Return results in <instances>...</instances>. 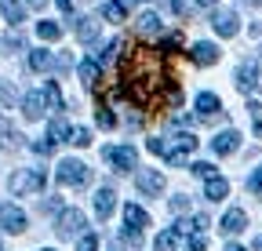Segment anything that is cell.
Returning a JSON list of instances; mask_svg holds the SVG:
<instances>
[{
	"mask_svg": "<svg viewBox=\"0 0 262 251\" xmlns=\"http://www.w3.org/2000/svg\"><path fill=\"white\" fill-rule=\"evenodd\" d=\"M55 233L66 240V237H84V211L80 208H66L55 222Z\"/></svg>",
	"mask_w": 262,
	"mask_h": 251,
	"instance_id": "3957f363",
	"label": "cell"
},
{
	"mask_svg": "<svg viewBox=\"0 0 262 251\" xmlns=\"http://www.w3.org/2000/svg\"><path fill=\"white\" fill-rule=\"evenodd\" d=\"M0 226L8 233H22L26 230V211L18 204H0Z\"/></svg>",
	"mask_w": 262,
	"mask_h": 251,
	"instance_id": "5b68a950",
	"label": "cell"
},
{
	"mask_svg": "<svg viewBox=\"0 0 262 251\" xmlns=\"http://www.w3.org/2000/svg\"><path fill=\"white\" fill-rule=\"evenodd\" d=\"M124 240H127V244H142V233H139V230H124Z\"/></svg>",
	"mask_w": 262,
	"mask_h": 251,
	"instance_id": "ab89813d",
	"label": "cell"
},
{
	"mask_svg": "<svg viewBox=\"0 0 262 251\" xmlns=\"http://www.w3.org/2000/svg\"><path fill=\"white\" fill-rule=\"evenodd\" d=\"M204 197H208V200H226V197H229V182H226L222 175L208 178V182H204Z\"/></svg>",
	"mask_w": 262,
	"mask_h": 251,
	"instance_id": "e0dca14e",
	"label": "cell"
},
{
	"mask_svg": "<svg viewBox=\"0 0 262 251\" xmlns=\"http://www.w3.org/2000/svg\"><path fill=\"white\" fill-rule=\"evenodd\" d=\"M175 244H179V233H175V230L160 233V237L153 240V247H157V251H175Z\"/></svg>",
	"mask_w": 262,
	"mask_h": 251,
	"instance_id": "d4e9b609",
	"label": "cell"
},
{
	"mask_svg": "<svg viewBox=\"0 0 262 251\" xmlns=\"http://www.w3.org/2000/svg\"><path fill=\"white\" fill-rule=\"evenodd\" d=\"M18 131L11 128V124H0V149H18Z\"/></svg>",
	"mask_w": 262,
	"mask_h": 251,
	"instance_id": "7402d4cb",
	"label": "cell"
},
{
	"mask_svg": "<svg viewBox=\"0 0 262 251\" xmlns=\"http://www.w3.org/2000/svg\"><path fill=\"white\" fill-rule=\"evenodd\" d=\"M255 135H258V139H262V120H255Z\"/></svg>",
	"mask_w": 262,
	"mask_h": 251,
	"instance_id": "c3c4849f",
	"label": "cell"
},
{
	"mask_svg": "<svg viewBox=\"0 0 262 251\" xmlns=\"http://www.w3.org/2000/svg\"><path fill=\"white\" fill-rule=\"evenodd\" d=\"M171 8H175L179 15H186V0H171Z\"/></svg>",
	"mask_w": 262,
	"mask_h": 251,
	"instance_id": "b9f144b4",
	"label": "cell"
},
{
	"mask_svg": "<svg viewBox=\"0 0 262 251\" xmlns=\"http://www.w3.org/2000/svg\"><path fill=\"white\" fill-rule=\"evenodd\" d=\"M186 208H189V200H186V197H175V200H171V211H175V215H182Z\"/></svg>",
	"mask_w": 262,
	"mask_h": 251,
	"instance_id": "f35d334b",
	"label": "cell"
},
{
	"mask_svg": "<svg viewBox=\"0 0 262 251\" xmlns=\"http://www.w3.org/2000/svg\"><path fill=\"white\" fill-rule=\"evenodd\" d=\"M196 4H201V8H215V4H219V0H196Z\"/></svg>",
	"mask_w": 262,
	"mask_h": 251,
	"instance_id": "7dc6e473",
	"label": "cell"
},
{
	"mask_svg": "<svg viewBox=\"0 0 262 251\" xmlns=\"http://www.w3.org/2000/svg\"><path fill=\"white\" fill-rule=\"evenodd\" d=\"M248 186H251V193H255V197H262V168H255V175H251Z\"/></svg>",
	"mask_w": 262,
	"mask_h": 251,
	"instance_id": "e575fe53",
	"label": "cell"
},
{
	"mask_svg": "<svg viewBox=\"0 0 262 251\" xmlns=\"http://www.w3.org/2000/svg\"><path fill=\"white\" fill-rule=\"evenodd\" d=\"M146 149H149V153H168V146H164L160 139H149V142H146Z\"/></svg>",
	"mask_w": 262,
	"mask_h": 251,
	"instance_id": "74e56055",
	"label": "cell"
},
{
	"mask_svg": "<svg viewBox=\"0 0 262 251\" xmlns=\"http://www.w3.org/2000/svg\"><path fill=\"white\" fill-rule=\"evenodd\" d=\"M237 87L244 91V95H251V91L258 87V66L255 62H241L237 66Z\"/></svg>",
	"mask_w": 262,
	"mask_h": 251,
	"instance_id": "30bf717a",
	"label": "cell"
},
{
	"mask_svg": "<svg viewBox=\"0 0 262 251\" xmlns=\"http://www.w3.org/2000/svg\"><path fill=\"white\" fill-rule=\"evenodd\" d=\"M0 99H4V102H15V91H11V84H0Z\"/></svg>",
	"mask_w": 262,
	"mask_h": 251,
	"instance_id": "60d3db41",
	"label": "cell"
},
{
	"mask_svg": "<svg viewBox=\"0 0 262 251\" xmlns=\"http://www.w3.org/2000/svg\"><path fill=\"white\" fill-rule=\"evenodd\" d=\"M211 26H215V33L219 37H237V11H215L211 15Z\"/></svg>",
	"mask_w": 262,
	"mask_h": 251,
	"instance_id": "9c48e42d",
	"label": "cell"
},
{
	"mask_svg": "<svg viewBox=\"0 0 262 251\" xmlns=\"http://www.w3.org/2000/svg\"><path fill=\"white\" fill-rule=\"evenodd\" d=\"M139 33H146V37H157L160 33V18L153 11H142L139 15Z\"/></svg>",
	"mask_w": 262,
	"mask_h": 251,
	"instance_id": "44dd1931",
	"label": "cell"
},
{
	"mask_svg": "<svg viewBox=\"0 0 262 251\" xmlns=\"http://www.w3.org/2000/svg\"><path fill=\"white\" fill-rule=\"evenodd\" d=\"M77 251H98V237H95V233H84V237L77 240Z\"/></svg>",
	"mask_w": 262,
	"mask_h": 251,
	"instance_id": "4dcf8cb0",
	"label": "cell"
},
{
	"mask_svg": "<svg viewBox=\"0 0 262 251\" xmlns=\"http://www.w3.org/2000/svg\"><path fill=\"white\" fill-rule=\"evenodd\" d=\"M70 142H73L77 149H84V146H91V131H88V128H73V131H70Z\"/></svg>",
	"mask_w": 262,
	"mask_h": 251,
	"instance_id": "f1b7e54d",
	"label": "cell"
},
{
	"mask_svg": "<svg viewBox=\"0 0 262 251\" xmlns=\"http://www.w3.org/2000/svg\"><path fill=\"white\" fill-rule=\"evenodd\" d=\"M26 4H29V8H44V4H48V0H26Z\"/></svg>",
	"mask_w": 262,
	"mask_h": 251,
	"instance_id": "bcb514c9",
	"label": "cell"
},
{
	"mask_svg": "<svg viewBox=\"0 0 262 251\" xmlns=\"http://www.w3.org/2000/svg\"><path fill=\"white\" fill-rule=\"evenodd\" d=\"M117 4H120V8L127 11V8H135V4H139V0H117Z\"/></svg>",
	"mask_w": 262,
	"mask_h": 251,
	"instance_id": "ee69618b",
	"label": "cell"
},
{
	"mask_svg": "<svg viewBox=\"0 0 262 251\" xmlns=\"http://www.w3.org/2000/svg\"><path fill=\"white\" fill-rule=\"evenodd\" d=\"M37 37H40V40H58V37H62V26H58V22H40V26H37Z\"/></svg>",
	"mask_w": 262,
	"mask_h": 251,
	"instance_id": "cb8c5ba5",
	"label": "cell"
},
{
	"mask_svg": "<svg viewBox=\"0 0 262 251\" xmlns=\"http://www.w3.org/2000/svg\"><path fill=\"white\" fill-rule=\"evenodd\" d=\"M77 40H84V44H91V40H98V18H77Z\"/></svg>",
	"mask_w": 262,
	"mask_h": 251,
	"instance_id": "ac0fdd59",
	"label": "cell"
},
{
	"mask_svg": "<svg viewBox=\"0 0 262 251\" xmlns=\"http://www.w3.org/2000/svg\"><path fill=\"white\" fill-rule=\"evenodd\" d=\"M179 48H182V33H168L160 40V55H175Z\"/></svg>",
	"mask_w": 262,
	"mask_h": 251,
	"instance_id": "484cf974",
	"label": "cell"
},
{
	"mask_svg": "<svg viewBox=\"0 0 262 251\" xmlns=\"http://www.w3.org/2000/svg\"><path fill=\"white\" fill-rule=\"evenodd\" d=\"M237 146H241V131H219L215 135V142H211V149L219 153V156H229V153H237Z\"/></svg>",
	"mask_w": 262,
	"mask_h": 251,
	"instance_id": "8fae6325",
	"label": "cell"
},
{
	"mask_svg": "<svg viewBox=\"0 0 262 251\" xmlns=\"http://www.w3.org/2000/svg\"><path fill=\"white\" fill-rule=\"evenodd\" d=\"M135 182H139V190H142V193H149V197L164 193V175H160V171H153V168H142Z\"/></svg>",
	"mask_w": 262,
	"mask_h": 251,
	"instance_id": "ba28073f",
	"label": "cell"
},
{
	"mask_svg": "<svg viewBox=\"0 0 262 251\" xmlns=\"http://www.w3.org/2000/svg\"><path fill=\"white\" fill-rule=\"evenodd\" d=\"M40 251H51V247H40Z\"/></svg>",
	"mask_w": 262,
	"mask_h": 251,
	"instance_id": "816d5d0a",
	"label": "cell"
},
{
	"mask_svg": "<svg viewBox=\"0 0 262 251\" xmlns=\"http://www.w3.org/2000/svg\"><path fill=\"white\" fill-rule=\"evenodd\" d=\"M77 70H80V80H84L88 87H98V80H102V66H98L95 58H84Z\"/></svg>",
	"mask_w": 262,
	"mask_h": 251,
	"instance_id": "9a60e30c",
	"label": "cell"
},
{
	"mask_svg": "<svg viewBox=\"0 0 262 251\" xmlns=\"http://www.w3.org/2000/svg\"><path fill=\"white\" fill-rule=\"evenodd\" d=\"M98 128H106V131H110V128H117V117H113L110 109H98Z\"/></svg>",
	"mask_w": 262,
	"mask_h": 251,
	"instance_id": "d6a6232c",
	"label": "cell"
},
{
	"mask_svg": "<svg viewBox=\"0 0 262 251\" xmlns=\"http://www.w3.org/2000/svg\"><path fill=\"white\" fill-rule=\"evenodd\" d=\"M175 149H179V153H193V149H196V139H193L189 131H182V135H175Z\"/></svg>",
	"mask_w": 262,
	"mask_h": 251,
	"instance_id": "f546056e",
	"label": "cell"
},
{
	"mask_svg": "<svg viewBox=\"0 0 262 251\" xmlns=\"http://www.w3.org/2000/svg\"><path fill=\"white\" fill-rule=\"evenodd\" d=\"M196 113H201V120H219V113H222L219 95H211V91H201V95H196Z\"/></svg>",
	"mask_w": 262,
	"mask_h": 251,
	"instance_id": "52a82bcc",
	"label": "cell"
},
{
	"mask_svg": "<svg viewBox=\"0 0 262 251\" xmlns=\"http://www.w3.org/2000/svg\"><path fill=\"white\" fill-rule=\"evenodd\" d=\"M0 251H4V247H0Z\"/></svg>",
	"mask_w": 262,
	"mask_h": 251,
	"instance_id": "f5cc1de1",
	"label": "cell"
},
{
	"mask_svg": "<svg viewBox=\"0 0 262 251\" xmlns=\"http://www.w3.org/2000/svg\"><path fill=\"white\" fill-rule=\"evenodd\" d=\"M226 251H244V247L241 244H226Z\"/></svg>",
	"mask_w": 262,
	"mask_h": 251,
	"instance_id": "681fc988",
	"label": "cell"
},
{
	"mask_svg": "<svg viewBox=\"0 0 262 251\" xmlns=\"http://www.w3.org/2000/svg\"><path fill=\"white\" fill-rule=\"evenodd\" d=\"M22 44H26V40H22V33H8V37H4V48H8V51H18Z\"/></svg>",
	"mask_w": 262,
	"mask_h": 251,
	"instance_id": "836d02e7",
	"label": "cell"
},
{
	"mask_svg": "<svg viewBox=\"0 0 262 251\" xmlns=\"http://www.w3.org/2000/svg\"><path fill=\"white\" fill-rule=\"evenodd\" d=\"M70 66H73V58H70V55H58V58H55V70H58V73H66Z\"/></svg>",
	"mask_w": 262,
	"mask_h": 251,
	"instance_id": "d590c367",
	"label": "cell"
},
{
	"mask_svg": "<svg viewBox=\"0 0 262 251\" xmlns=\"http://www.w3.org/2000/svg\"><path fill=\"white\" fill-rule=\"evenodd\" d=\"M189 58L196 62V66H215V62H219V48L208 44V40H201V44L189 48Z\"/></svg>",
	"mask_w": 262,
	"mask_h": 251,
	"instance_id": "7c38bea8",
	"label": "cell"
},
{
	"mask_svg": "<svg viewBox=\"0 0 262 251\" xmlns=\"http://www.w3.org/2000/svg\"><path fill=\"white\" fill-rule=\"evenodd\" d=\"M44 109H48V99L40 95V91H29V95L22 99V113H26V120H40Z\"/></svg>",
	"mask_w": 262,
	"mask_h": 251,
	"instance_id": "4fadbf2b",
	"label": "cell"
},
{
	"mask_svg": "<svg viewBox=\"0 0 262 251\" xmlns=\"http://www.w3.org/2000/svg\"><path fill=\"white\" fill-rule=\"evenodd\" d=\"M44 99H48V106H51V109H62V91H58V84H55V80L44 87Z\"/></svg>",
	"mask_w": 262,
	"mask_h": 251,
	"instance_id": "83f0119b",
	"label": "cell"
},
{
	"mask_svg": "<svg viewBox=\"0 0 262 251\" xmlns=\"http://www.w3.org/2000/svg\"><path fill=\"white\" fill-rule=\"evenodd\" d=\"M8 190L15 197H26V193H40L44 190V171H15L8 178Z\"/></svg>",
	"mask_w": 262,
	"mask_h": 251,
	"instance_id": "6da1fadb",
	"label": "cell"
},
{
	"mask_svg": "<svg viewBox=\"0 0 262 251\" xmlns=\"http://www.w3.org/2000/svg\"><path fill=\"white\" fill-rule=\"evenodd\" d=\"M193 175H201V178H215V164H208V161H196V164H193Z\"/></svg>",
	"mask_w": 262,
	"mask_h": 251,
	"instance_id": "1f68e13d",
	"label": "cell"
},
{
	"mask_svg": "<svg viewBox=\"0 0 262 251\" xmlns=\"http://www.w3.org/2000/svg\"><path fill=\"white\" fill-rule=\"evenodd\" d=\"M55 178L62 182V186H88V178H91V168L88 164H80V161H62L58 164V171H55Z\"/></svg>",
	"mask_w": 262,
	"mask_h": 251,
	"instance_id": "7a4b0ae2",
	"label": "cell"
},
{
	"mask_svg": "<svg viewBox=\"0 0 262 251\" xmlns=\"http://www.w3.org/2000/svg\"><path fill=\"white\" fill-rule=\"evenodd\" d=\"M106 161H110L117 171H131V168H135V161H139V153L131 149V146H110V149H106Z\"/></svg>",
	"mask_w": 262,
	"mask_h": 251,
	"instance_id": "277c9868",
	"label": "cell"
},
{
	"mask_svg": "<svg viewBox=\"0 0 262 251\" xmlns=\"http://www.w3.org/2000/svg\"><path fill=\"white\" fill-rule=\"evenodd\" d=\"M124 222H127V230H139V233H142V226H149V215H146L139 204H127V208H124Z\"/></svg>",
	"mask_w": 262,
	"mask_h": 251,
	"instance_id": "2e32d148",
	"label": "cell"
},
{
	"mask_svg": "<svg viewBox=\"0 0 262 251\" xmlns=\"http://www.w3.org/2000/svg\"><path fill=\"white\" fill-rule=\"evenodd\" d=\"M33 149H37L40 156H48V153H55V142H51V139H44V142H37V146H33Z\"/></svg>",
	"mask_w": 262,
	"mask_h": 251,
	"instance_id": "8d00e7d4",
	"label": "cell"
},
{
	"mask_svg": "<svg viewBox=\"0 0 262 251\" xmlns=\"http://www.w3.org/2000/svg\"><path fill=\"white\" fill-rule=\"evenodd\" d=\"M124 8L117 4V0H110V4H102V18H110V22H124Z\"/></svg>",
	"mask_w": 262,
	"mask_h": 251,
	"instance_id": "4316f807",
	"label": "cell"
},
{
	"mask_svg": "<svg viewBox=\"0 0 262 251\" xmlns=\"http://www.w3.org/2000/svg\"><path fill=\"white\" fill-rule=\"evenodd\" d=\"M251 37H262V22H255V26H251Z\"/></svg>",
	"mask_w": 262,
	"mask_h": 251,
	"instance_id": "f6af8a7d",
	"label": "cell"
},
{
	"mask_svg": "<svg viewBox=\"0 0 262 251\" xmlns=\"http://www.w3.org/2000/svg\"><path fill=\"white\" fill-rule=\"evenodd\" d=\"M255 251H262V237H255Z\"/></svg>",
	"mask_w": 262,
	"mask_h": 251,
	"instance_id": "f907efd6",
	"label": "cell"
},
{
	"mask_svg": "<svg viewBox=\"0 0 262 251\" xmlns=\"http://www.w3.org/2000/svg\"><path fill=\"white\" fill-rule=\"evenodd\" d=\"M70 131H73V128H70V124H66L62 117H55V120L48 124V139H51V142H62V139L70 142Z\"/></svg>",
	"mask_w": 262,
	"mask_h": 251,
	"instance_id": "ffe728a7",
	"label": "cell"
},
{
	"mask_svg": "<svg viewBox=\"0 0 262 251\" xmlns=\"http://www.w3.org/2000/svg\"><path fill=\"white\" fill-rule=\"evenodd\" d=\"M226 237H233V233H244L248 230V215L241 211V208H229L226 215H222V226H219Z\"/></svg>",
	"mask_w": 262,
	"mask_h": 251,
	"instance_id": "8992f818",
	"label": "cell"
},
{
	"mask_svg": "<svg viewBox=\"0 0 262 251\" xmlns=\"http://www.w3.org/2000/svg\"><path fill=\"white\" fill-rule=\"evenodd\" d=\"M55 66V55L51 51H44V48H37V51H29V70H37V73H44V70H51Z\"/></svg>",
	"mask_w": 262,
	"mask_h": 251,
	"instance_id": "d6986e66",
	"label": "cell"
},
{
	"mask_svg": "<svg viewBox=\"0 0 262 251\" xmlns=\"http://www.w3.org/2000/svg\"><path fill=\"white\" fill-rule=\"evenodd\" d=\"M113 208H117V193L110 190V186H102V190L95 193V215H98V218H110Z\"/></svg>",
	"mask_w": 262,
	"mask_h": 251,
	"instance_id": "5bb4252c",
	"label": "cell"
},
{
	"mask_svg": "<svg viewBox=\"0 0 262 251\" xmlns=\"http://www.w3.org/2000/svg\"><path fill=\"white\" fill-rule=\"evenodd\" d=\"M4 18H8L11 26H18V22L26 18V8H22V4H15V0H4Z\"/></svg>",
	"mask_w": 262,
	"mask_h": 251,
	"instance_id": "603a6c76",
	"label": "cell"
},
{
	"mask_svg": "<svg viewBox=\"0 0 262 251\" xmlns=\"http://www.w3.org/2000/svg\"><path fill=\"white\" fill-rule=\"evenodd\" d=\"M55 4H58L62 11H73V0H55Z\"/></svg>",
	"mask_w": 262,
	"mask_h": 251,
	"instance_id": "7bdbcfd3",
	"label": "cell"
}]
</instances>
